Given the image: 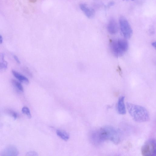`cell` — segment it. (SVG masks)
I'll return each mask as SVG.
<instances>
[{"label":"cell","instance_id":"1","mask_svg":"<svg viewBox=\"0 0 156 156\" xmlns=\"http://www.w3.org/2000/svg\"><path fill=\"white\" fill-rule=\"evenodd\" d=\"M90 137L92 142L95 145H99L106 141L117 144L121 141V134L117 128L106 126L93 132Z\"/></svg>","mask_w":156,"mask_h":156},{"label":"cell","instance_id":"2","mask_svg":"<svg viewBox=\"0 0 156 156\" xmlns=\"http://www.w3.org/2000/svg\"><path fill=\"white\" fill-rule=\"evenodd\" d=\"M126 105L129 113L135 121L143 122L149 120L148 112L144 107L129 102H127Z\"/></svg>","mask_w":156,"mask_h":156},{"label":"cell","instance_id":"3","mask_svg":"<svg viewBox=\"0 0 156 156\" xmlns=\"http://www.w3.org/2000/svg\"><path fill=\"white\" fill-rule=\"evenodd\" d=\"M156 152L155 141L150 139L147 141L142 146L141 148L142 154L144 156L154 155Z\"/></svg>","mask_w":156,"mask_h":156},{"label":"cell","instance_id":"4","mask_svg":"<svg viewBox=\"0 0 156 156\" xmlns=\"http://www.w3.org/2000/svg\"><path fill=\"white\" fill-rule=\"evenodd\" d=\"M119 23L120 30L124 37L126 39L130 38L133 34V30L129 22L123 16L120 17Z\"/></svg>","mask_w":156,"mask_h":156},{"label":"cell","instance_id":"5","mask_svg":"<svg viewBox=\"0 0 156 156\" xmlns=\"http://www.w3.org/2000/svg\"><path fill=\"white\" fill-rule=\"evenodd\" d=\"M110 47L112 52L115 56L119 57L123 55L124 52L118 46L117 41L111 40L110 42Z\"/></svg>","mask_w":156,"mask_h":156},{"label":"cell","instance_id":"6","mask_svg":"<svg viewBox=\"0 0 156 156\" xmlns=\"http://www.w3.org/2000/svg\"><path fill=\"white\" fill-rule=\"evenodd\" d=\"M0 154L1 156H15L18 154L19 151L15 146L9 145L4 149Z\"/></svg>","mask_w":156,"mask_h":156},{"label":"cell","instance_id":"7","mask_svg":"<svg viewBox=\"0 0 156 156\" xmlns=\"http://www.w3.org/2000/svg\"><path fill=\"white\" fill-rule=\"evenodd\" d=\"M118 28L116 20L114 18L110 19L107 26V29L109 33L112 34H114L118 32Z\"/></svg>","mask_w":156,"mask_h":156},{"label":"cell","instance_id":"8","mask_svg":"<svg viewBox=\"0 0 156 156\" xmlns=\"http://www.w3.org/2000/svg\"><path fill=\"white\" fill-rule=\"evenodd\" d=\"M80 7L81 10L87 18H91L94 16L95 11L93 9L89 8L84 4H80Z\"/></svg>","mask_w":156,"mask_h":156},{"label":"cell","instance_id":"9","mask_svg":"<svg viewBox=\"0 0 156 156\" xmlns=\"http://www.w3.org/2000/svg\"><path fill=\"white\" fill-rule=\"evenodd\" d=\"M125 97L123 96L120 97L118 101L117 110L118 113L121 115L126 113V110L124 103Z\"/></svg>","mask_w":156,"mask_h":156},{"label":"cell","instance_id":"10","mask_svg":"<svg viewBox=\"0 0 156 156\" xmlns=\"http://www.w3.org/2000/svg\"><path fill=\"white\" fill-rule=\"evenodd\" d=\"M12 72L13 76L20 82L26 84L29 83L28 79L24 76L13 70H12Z\"/></svg>","mask_w":156,"mask_h":156},{"label":"cell","instance_id":"11","mask_svg":"<svg viewBox=\"0 0 156 156\" xmlns=\"http://www.w3.org/2000/svg\"><path fill=\"white\" fill-rule=\"evenodd\" d=\"M118 44L120 48L125 52L128 48V44L127 41L123 39H119L117 40Z\"/></svg>","mask_w":156,"mask_h":156},{"label":"cell","instance_id":"12","mask_svg":"<svg viewBox=\"0 0 156 156\" xmlns=\"http://www.w3.org/2000/svg\"><path fill=\"white\" fill-rule=\"evenodd\" d=\"M57 135L62 140L66 141L69 138V135L65 131L58 130L56 131Z\"/></svg>","mask_w":156,"mask_h":156},{"label":"cell","instance_id":"13","mask_svg":"<svg viewBox=\"0 0 156 156\" xmlns=\"http://www.w3.org/2000/svg\"><path fill=\"white\" fill-rule=\"evenodd\" d=\"M11 82L13 86L17 90L20 92L23 91V87L20 82L14 79L11 80Z\"/></svg>","mask_w":156,"mask_h":156},{"label":"cell","instance_id":"14","mask_svg":"<svg viewBox=\"0 0 156 156\" xmlns=\"http://www.w3.org/2000/svg\"><path fill=\"white\" fill-rule=\"evenodd\" d=\"M22 111L23 113L25 114L30 119L31 117L30 110L27 107H23L22 109Z\"/></svg>","mask_w":156,"mask_h":156},{"label":"cell","instance_id":"15","mask_svg":"<svg viewBox=\"0 0 156 156\" xmlns=\"http://www.w3.org/2000/svg\"><path fill=\"white\" fill-rule=\"evenodd\" d=\"M8 66V63L5 60L0 61V70L4 71L5 70Z\"/></svg>","mask_w":156,"mask_h":156},{"label":"cell","instance_id":"16","mask_svg":"<svg viewBox=\"0 0 156 156\" xmlns=\"http://www.w3.org/2000/svg\"><path fill=\"white\" fill-rule=\"evenodd\" d=\"M27 156H37V153L34 151H31L28 152L26 154Z\"/></svg>","mask_w":156,"mask_h":156},{"label":"cell","instance_id":"17","mask_svg":"<svg viewBox=\"0 0 156 156\" xmlns=\"http://www.w3.org/2000/svg\"><path fill=\"white\" fill-rule=\"evenodd\" d=\"M5 54L3 53H0V61H3L4 59Z\"/></svg>","mask_w":156,"mask_h":156},{"label":"cell","instance_id":"18","mask_svg":"<svg viewBox=\"0 0 156 156\" xmlns=\"http://www.w3.org/2000/svg\"><path fill=\"white\" fill-rule=\"evenodd\" d=\"M13 58L15 60V61H16V62L18 63V64H20V60H19L18 57L16 55H14L13 56Z\"/></svg>","mask_w":156,"mask_h":156},{"label":"cell","instance_id":"19","mask_svg":"<svg viewBox=\"0 0 156 156\" xmlns=\"http://www.w3.org/2000/svg\"><path fill=\"white\" fill-rule=\"evenodd\" d=\"M12 115L14 119L15 120L16 119L17 117V113L16 112H12Z\"/></svg>","mask_w":156,"mask_h":156},{"label":"cell","instance_id":"20","mask_svg":"<svg viewBox=\"0 0 156 156\" xmlns=\"http://www.w3.org/2000/svg\"><path fill=\"white\" fill-rule=\"evenodd\" d=\"M114 4V2H110L108 5V7H110L113 5Z\"/></svg>","mask_w":156,"mask_h":156},{"label":"cell","instance_id":"21","mask_svg":"<svg viewBox=\"0 0 156 156\" xmlns=\"http://www.w3.org/2000/svg\"><path fill=\"white\" fill-rule=\"evenodd\" d=\"M3 42V38L2 35L0 34V44H2Z\"/></svg>","mask_w":156,"mask_h":156},{"label":"cell","instance_id":"22","mask_svg":"<svg viewBox=\"0 0 156 156\" xmlns=\"http://www.w3.org/2000/svg\"><path fill=\"white\" fill-rule=\"evenodd\" d=\"M152 46L154 48H156V42H153L152 43Z\"/></svg>","mask_w":156,"mask_h":156},{"label":"cell","instance_id":"23","mask_svg":"<svg viewBox=\"0 0 156 156\" xmlns=\"http://www.w3.org/2000/svg\"><path fill=\"white\" fill-rule=\"evenodd\" d=\"M29 1L32 3H34L36 2L37 0H28Z\"/></svg>","mask_w":156,"mask_h":156},{"label":"cell","instance_id":"24","mask_svg":"<svg viewBox=\"0 0 156 156\" xmlns=\"http://www.w3.org/2000/svg\"><path fill=\"white\" fill-rule=\"evenodd\" d=\"M123 0L126 1H134L135 0Z\"/></svg>","mask_w":156,"mask_h":156}]
</instances>
